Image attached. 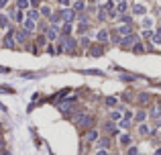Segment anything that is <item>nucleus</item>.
Wrapping results in <instances>:
<instances>
[{"label": "nucleus", "mask_w": 161, "mask_h": 155, "mask_svg": "<svg viewBox=\"0 0 161 155\" xmlns=\"http://www.w3.org/2000/svg\"><path fill=\"white\" fill-rule=\"evenodd\" d=\"M45 37H47V39H55V37H57V31L51 27V29H47V31H45Z\"/></svg>", "instance_id": "11"}, {"label": "nucleus", "mask_w": 161, "mask_h": 155, "mask_svg": "<svg viewBox=\"0 0 161 155\" xmlns=\"http://www.w3.org/2000/svg\"><path fill=\"white\" fill-rule=\"evenodd\" d=\"M139 133H141V135H147V133H149L147 124H139Z\"/></svg>", "instance_id": "21"}, {"label": "nucleus", "mask_w": 161, "mask_h": 155, "mask_svg": "<svg viewBox=\"0 0 161 155\" xmlns=\"http://www.w3.org/2000/svg\"><path fill=\"white\" fill-rule=\"evenodd\" d=\"M73 104H76V98H65V102H59L57 106H59V110L61 112H68L69 114V110H71Z\"/></svg>", "instance_id": "2"}, {"label": "nucleus", "mask_w": 161, "mask_h": 155, "mask_svg": "<svg viewBox=\"0 0 161 155\" xmlns=\"http://www.w3.org/2000/svg\"><path fill=\"white\" fill-rule=\"evenodd\" d=\"M47 53H51V55H53V53H57V51H55V47H53V45H47Z\"/></svg>", "instance_id": "33"}, {"label": "nucleus", "mask_w": 161, "mask_h": 155, "mask_svg": "<svg viewBox=\"0 0 161 155\" xmlns=\"http://www.w3.org/2000/svg\"><path fill=\"white\" fill-rule=\"evenodd\" d=\"M86 139H88V141H96V139H98V133H96V131H88V135H86Z\"/></svg>", "instance_id": "12"}, {"label": "nucleus", "mask_w": 161, "mask_h": 155, "mask_svg": "<svg viewBox=\"0 0 161 155\" xmlns=\"http://www.w3.org/2000/svg\"><path fill=\"white\" fill-rule=\"evenodd\" d=\"M65 49H68V51H73V49H76V43H73L71 39H69V41H65Z\"/></svg>", "instance_id": "19"}, {"label": "nucleus", "mask_w": 161, "mask_h": 155, "mask_svg": "<svg viewBox=\"0 0 161 155\" xmlns=\"http://www.w3.org/2000/svg\"><path fill=\"white\" fill-rule=\"evenodd\" d=\"M29 4H31V0H16V8H19V10H23V8H27Z\"/></svg>", "instance_id": "9"}, {"label": "nucleus", "mask_w": 161, "mask_h": 155, "mask_svg": "<svg viewBox=\"0 0 161 155\" xmlns=\"http://www.w3.org/2000/svg\"><path fill=\"white\" fill-rule=\"evenodd\" d=\"M120 143H122V145H128V143H131V137H128V135H122V137H120Z\"/></svg>", "instance_id": "24"}, {"label": "nucleus", "mask_w": 161, "mask_h": 155, "mask_svg": "<svg viewBox=\"0 0 161 155\" xmlns=\"http://www.w3.org/2000/svg\"><path fill=\"white\" fill-rule=\"evenodd\" d=\"M59 2H61V4H68V2H69V0H59Z\"/></svg>", "instance_id": "41"}, {"label": "nucleus", "mask_w": 161, "mask_h": 155, "mask_svg": "<svg viewBox=\"0 0 161 155\" xmlns=\"http://www.w3.org/2000/svg\"><path fill=\"white\" fill-rule=\"evenodd\" d=\"M98 147L106 149V147H108V139H100V141H98Z\"/></svg>", "instance_id": "25"}, {"label": "nucleus", "mask_w": 161, "mask_h": 155, "mask_svg": "<svg viewBox=\"0 0 161 155\" xmlns=\"http://www.w3.org/2000/svg\"><path fill=\"white\" fill-rule=\"evenodd\" d=\"M24 29H27V33H29V31H33V29H35V22L33 21H24Z\"/></svg>", "instance_id": "14"}, {"label": "nucleus", "mask_w": 161, "mask_h": 155, "mask_svg": "<svg viewBox=\"0 0 161 155\" xmlns=\"http://www.w3.org/2000/svg\"><path fill=\"white\" fill-rule=\"evenodd\" d=\"M133 49H135V53H143V51H145L143 43H135V47H133Z\"/></svg>", "instance_id": "16"}, {"label": "nucleus", "mask_w": 161, "mask_h": 155, "mask_svg": "<svg viewBox=\"0 0 161 155\" xmlns=\"http://www.w3.org/2000/svg\"><path fill=\"white\" fill-rule=\"evenodd\" d=\"M118 35H133L131 33V25H125V27H120V29H118Z\"/></svg>", "instance_id": "10"}, {"label": "nucleus", "mask_w": 161, "mask_h": 155, "mask_svg": "<svg viewBox=\"0 0 161 155\" xmlns=\"http://www.w3.org/2000/svg\"><path fill=\"white\" fill-rule=\"evenodd\" d=\"M61 21L71 22V21H73V10H63V12H61Z\"/></svg>", "instance_id": "6"}, {"label": "nucleus", "mask_w": 161, "mask_h": 155, "mask_svg": "<svg viewBox=\"0 0 161 155\" xmlns=\"http://www.w3.org/2000/svg\"><path fill=\"white\" fill-rule=\"evenodd\" d=\"M106 104H108V106H114V104H116V98H114V96H108V98H106Z\"/></svg>", "instance_id": "23"}, {"label": "nucleus", "mask_w": 161, "mask_h": 155, "mask_svg": "<svg viewBox=\"0 0 161 155\" xmlns=\"http://www.w3.org/2000/svg\"><path fill=\"white\" fill-rule=\"evenodd\" d=\"M6 6V0H0V8H4Z\"/></svg>", "instance_id": "37"}, {"label": "nucleus", "mask_w": 161, "mask_h": 155, "mask_svg": "<svg viewBox=\"0 0 161 155\" xmlns=\"http://www.w3.org/2000/svg\"><path fill=\"white\" fill-rule=\"evenodd\" d=\"M127 6H128L127 2H120V4H118V10H120V12H125V10H127Z\"/></svg>", "instance_id": "31"}, {"label": "nucleus", "mask_w": 161, "mask_h": 155, "mask_svg": "<svg viewBox=\"0 0 161 155\" xmlns=\"http://www.w3.org/2000/svg\"><path fill=\"white\" fill-rule=\"evenodd\" d=\"M151 39H153V43H157V45L161 43V35H157V33L153 35V37H151Z\"/></svg>", "instance_id": "30"}, {"label": "nucleus", "mask_w": 161, "mask_h": 155, "mask_svg": "<svg viewBox=\"0 0 161 155\" xmlns=\"http://www.w3.org/2000/svg\"><path fill=\"white\" fill-rule=\"evenodd\" d=\"M2 147H4V139L0 137V149H2Z\"/></svg>", "instance_id": "39"}, {"label": "nucleus", "mask_w": 161, "mask_h": 155, "mask_svg": "<svg viewBox=\"0 0 161 155\" xmlns=\"http://www.w3.org/2000/svg\"><path fill=\"white\" fill-rule=\"evenodd\" d=\"M139 102H141V104L149 102V94H141V96H139Z\"/></svg>", "instance_id": "22"}, {"label": "nucleus", "mask_w": 161, "mask_h": 155, "mask_svg": "<svg viewBox=\"0 0 161 155\" xmlns=\"http://www.w3.org/2000/svg\"><path fill=\"white\" fill-rule=\"evenodd\" d=\"M98 41H108V31H100V33H98Z\"/></svg>", "instance_id": "13"}, {"label": "nucleus", "mask_w": 161, "mask_h": 155, "mask_svg": "<svg viewBox=\"0 0 161 155\" xmlns=\"http://www.w3.org/2000/svg\"><path fill=\"white\" fill-rule=\"evenodd\" d=\"M110 118H112V121H120V112H112Z\"/></svg>", "instance_id": "32"}, {"label": "nucleus", "mask_w": 161, "mask_h": 155, "mask_svg": "<svg viewBox=\"0 0 161 155\" xmlns=\"http://www.w3.org/2000/svg\"><path fill=\"white\" fill-rule=\"evenodd\" d=\"M155 155H161V149H157V151H155Z\"/></svg>", "instance_id": "42"}, {"label": "nucleus", "mask_w": 161, "mask_h": 155, "mask_svg": "<svg viewBox=\"0 0 161 155\" xmlns=\"http://www.w3.org/2000/svg\"><path fill=\"white\" fill-rule=\"evenodd\" d=\"M61 96H68V90H59L57 94H53V96H51V102H57V98H61Z\"/></svg>", "instance_id": "8"}, {"label": "nucleus", "mask_w": 161, "mask_h": 155, "mask_svg": "<svg viewBox=\"0 0 161 155\" xmlns=\"http://www.w3.org/2000/svg\"><path fill=\"white\" fill-rule=\"evenodd\" d=\"M145 118H147V112L139 110V112H137V121H139V122H143V121H145Z\"/></svg>", "instance_id": "15"}, {"label": "nucleus", "mask_w": 161, "mask_h": 155, "mask_svg": "<svg viewBox=\"0 0 161 155\" xmlns=\"http://www.w3.org/2000/svg\"><path fill=\"white\" fill-rule=\"evenodd\" d=\"M98 19H100V21H106V10H104V8H100V12H98Z\"/></svg>", "instance_id": "27"}, {"label": "nucleus", "mask_w": 161, "mask_h": 155, "mask_svg": "<svg viewBox=\"0 0 161 155\" xmlns=\"http://www.w3.org/2000/svg\"><path fill=\"white\" fill-rule=\"evenodd\" d=\"M12 19H14L16 22H23V21H24V14H23V10H19V8H16V10H12Z\"/></svg>", "instance_id": "7"}, {"label": "nucleus", "mask_w": 161, "mask_h": 155, "mask_svg": "<svg viewBox=\"0 0 161 155\" xmlns=\"http://www.w3.org/2000/svg\"><path fill=\"white\" fill-rule=\"evenodd\" d=\"M151 114H153L155 118H159V116H161V108H159V106H155V108H151Z\"/></svg>", "instance_id": "17"}, {"label": "nucleus", "mask_w": 161, "mask_h": 155, "mask_svg": "<svg viewBox=\"0 0 161 155\" xmlns=\"http://www.w3.org/2000/svg\"><path fill=\"white\" fill-rule=\"evenodd\" d=\"M96 155H106V151H104V149H102V151H98V153H96Z\"/></svg>", "instance_id": "40"}, {"label": "nucleus", "mask_w": 161, "mask_h": 155, "mask_svg": "<svg viewBox=\"0 0 161 155\" xmlns=\"http://www.w3.org/2000/svg\"><path fill=\"white\" fill-rule=\"evenodd\" d=\"M128 155H139V151H137V147H131V149H128Z\"/></svg>", "instance_id": "34"}, {"label": "nucleus", "mask_w": 161, "mask_h": 155, "mask_svg": "<svg viewBox=\"0 0 161 155\" xmlns=\"http://www.w3.org/2000/svg\"><path fill=\"white\" fill-rule=\"evenodd\" d=\"M37 19H39V12H37V10H31V12H29V21H37Z\"/></svg>", "instance_id": "18"}, {"label": "nucleus", "mask_w": 161, "mask_h": 155, "mask_svg": "<svg viewBox=\"0 0 161 155\" xmlns=\"http://www.w3.org/2000/svg\"><path fill=\"white\" fill-rule=\"evenodd\" d=\"M120 43L125 45V47H128V45H135V43H137V35H128V37H125V39L120 41Z\"/></svg>", "instance_id": "4"}, {"label": "nucleus", "mask_w": 161, "mask_h": 155, "mask_svg": "<svg viewBox=\"0 0 161 155\" xmlns=\"http://www.w3.org/2000/svg\"><path fill=\"white\" fill-rule=\"evenodd\" d=\"M2 45H4V47H14V33H8L6 35V37H4V39H2Z\"/></svg>", "instance_id": "3"}, {"label": "nucleus", "mask_w": 161, "mask_h": 155, "mask_svg": "<svg viewBox=\"0 0 161 155\" xmlns=\"http://www.w3.org/2000/svg\"><path fill=\"white\" fill-rule=\"evenodd\" d=\"M84 6H86V4H84V2H82V0H78V2H76V6H73V8H76V10H82V8H84Z\"/></svg>", "instance_id": "29"}, {"label": "nucleus", "mask_w": 161, "mask_h": 155, "mask_svg": "<svg viewBox=\"0 0 161 155\" xmlns=\"http://www.w3.org/2000/svg\"><path fill=\"white\" fill-rule=\"evenodd\" d=\"M151 25H153V22H151V19H145V21H143V27H151Z\"/></svg>", "instance_id": "35"}, {"label": "nucleus", "mask_w": 161, "mask_h": 155, "mask_svg": "<svg viewBox=\"0 0 161 155\" xmlns=\"http://www.w3.org/2000/svg\"><path fill=\"white\" fill-rule=\"evenodd\" d=\"M102 53H104V51H102V47H100V45H92V47H90V55L100 57Z\"/></svg>", "instance_id": "5"}, {"label": "nucleus", "mask_w": 161, "mask_h": 155, "mask_svg": "<svg viewBox=\"0 0 161 155\" xmlns=\"http://www.w3.org/2000/svg\"><path fill=\"white\" fill-rule=\"evenodd\" d=\"M69 31H71V25L65 22V25H63V35H69Z\"/></svg>", "instance_id": "28"}, {"label": "nucleus", "mask_w": 161, "mask_h": 155, "mask_svg": "<svg viewBox=\"0 0 161 155\" xmlns=\"http://www.w3.org/2000/svg\"><path fill=\"white\" fill-rule=\"evenodd\" d=\"M41 12H43L45 16H49V14H51V8H47V6H45V8H43V10H41Z\"/></svg>", "instance_id": "36"}, {"label": "nucleus", "mask_w": 161, "mask_h": 155, "mask_svg": "<svg viewBox=\"0 0 161 155\" xmlns=\"http://www.w3.org/2000/svg\"><path fill=\"white\" fill-rule=\"evenodd\" d=\"M76 124L80 129H90L94 124V116H90V114H78L76 116Z\"/></svg>", "instance_id": "1"}, {"label": "nucleus", "mask_w": 161, "mask_h": 155, "mask_svg": "<svg viewBox=\"0 0 161 155\" xmlns=\"http://www.w3.org/2000/svg\"><path fill=\"white\" fill-rule=\"evenodd\" d=\"M133 10L137 12V14H143V12H145V6H143V4H137V6H135Z\"/></svg>", "instance_id": "20"}, {"label": "nucleus", "mask_w": 161, "mask_h": 155, "mask_svg": "<svg viewBox=\"0 0 161 155\" xmlns=\"http://www.w3.org/2000/svg\"><path fill=\"white\" fill-rule=\"evenodd\" d=\"M0 27H2V29L8 27V19H6V16H0Z\"/></svg>", "instance_id": "26"}, {"label": "nucleus", "mask_w": 161, "mask_h": 155, "mask_svg": "<svg viewBox=\"0 0 161 155\" xmlns=\"http://www.w3.org/2000/svg\"><path fill=\"white\" fill-rule=\"evenodd\" d=\"M0 72H2V74H6V72H8V67H2V66H0Z\"/></svg>", "instance_id": "38"}]
</instances>
